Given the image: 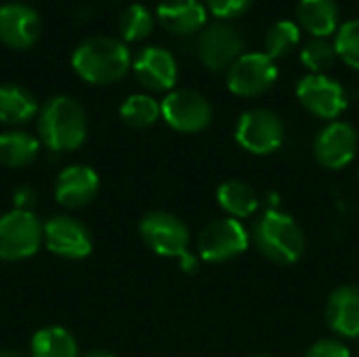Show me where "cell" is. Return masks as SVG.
<instances>
[{"mask_svg":"<svg viewBox=\"0 0 359 357\" xmlns=\"http://www.w3.org/2000/svg\"><path fill=\"white\" fill-rule=\"evenodd\" d=\"M42 244V223L32 210H11L0 215V261H23L38 252Z\"/></svg>","mask_w":359,"mask_h":357,"instance_id":"6","label":"cell"},{"mask_svg":"<svg viewBox=\"0 0 359 357\" xmlns=\"http://www.w3.org/2000/svg\"><path fill=\"white\" fill-rule=\"evenodd\" d=\"M334 46L339 57L359 72V19H349L337 29Z\"/></svg>","mask_w":359,"mask_h":357,"instance_id":"28","label":"cell"},{"mask_svg":"<svg viewBox=\"0 0 359 357\" xmlns=\"http://www.w3.org/2000/svg\"><path fill=\"white\" fill-rule=\"evenodd\" d=\"M164 122L179 133H202L212 122L210 101L191 88L170 90L160 103Z\"/></svg>","mask_w":359,"mask_h":357,"instance_id":"10","label":"cell"},{"mask_svg":"<svg viewBox=\"0 0 359 357\" xmlns=\"http://www.w3.org/2000/svg\"><path fill=\"white\" fill-rule=\"evenodd\" d=\"M143 242L160 257L181 259L183 267L191 271L194 259H189V229L172 213L151 210L141 219L139 225Z\"/></svg>","mask_w":359,"mask_h":357,"instance_id":"4","label":"cell"},{"mask_svg":"<svg viewBox=\"0 0 359 357\" xmlns=\"http://www.w3.org/2000/svg\"><path fill=\"white\" fill-rule=\"evenodd\" d=\"M156 15L166 32L191 36L206 27L208 8L202 0H160Z\"/></svg>","mask_w":359,"mask_h":357,"instance_id":"17","label":"cell"},{"mask_svg":"<svg viewBox=\"0 0 359 357\" xmlns=\"http://www.w3.org/2000/svg\"><path fill=\"white\" fill-rule=\"evenodd\" d=\"M248 357H271V356H265V353H259V356H248Z\"/></svg>","mask_w":359,"mask_h":357,"instance_id":"34","label":"cell"},{"mask_svg":"<svg viewBox=\"0 0 359 357\" xmlns=\"http://www.w3.org/2000/svg\"><path fill=\"white\" fill-rule=\"evenodd\" d=\"M38 101L25 86L2 84L0 86V122L2 124H25L38 114Z\"/></svg>","mask_w":359,"mask_h":357,"instance_id":"21","label":"cell"},{"mask_svg":"<svg viewBox=\"0 0 359 357\" xmlns=\"http://www.w3.org/2000/svg\"><path fill=\"white\" fill-rule=\"evenodd\" d=\"M301 42V25L290 21V19H282L276 21L267 34H265V55H269L273 61L288 57Z\"/></svg>","mask_w":359,"mask_h":357,"instance_id":"26","label":"cell"},{"mask_svg":"<svg viewBox=\"0 0 359 357\" xmlns=\"http://www.w3.org/2000/svg\"><path fill=\"white\" fill-rule=\"evenodd\" d=\"M326 322L341 339H359V286L345 284L332 290L326 303Z\"/></svg>","mask_w":359,"mask_h":357,"instance_id":"18","label":"cell"},{"mask_svg":"<svg viewBox=\"0 0 359 357\" xmlns=\"http://www.w3.org/2000/svg\"><path fill=\"white\" fill-rule=\"evenodd\" d=\"M297 19L299 25L313 38H328L341 27V11L337 0H299Z\"/></svg>","mask_w":359,"mask_h":357,"instance_id":"19","label":"cell"},{"mask_svg":"<svg viewBox=\"0 0 359 357\" xmlns=\"http://www.w3.org/2000/svg\"><path fill=\"white\" fill-rule=\"evenodd\" d=\"M156 25V17L154 13L145 6V4H128L120 17H118V32H120V40L124 42H141L145 40Z\"/></svg>","mask_w":359,"mask_h":357,"instance_id":"24","label":"cell"},{"mask_svg":"<svg viewBox=\"0 0 359 357\" xmlns=\"http://www.w3.org/2000/svg\"><path fill=\"white\" fill-rule=\"evenodd\" d=\"M204 4L215 17L229 21V19L242 17L252 6V0H204Z\"/></svg>","mask_w":359,"mask_h":357,"instance_id":"29","label":"cell"},{"mask_svg":"<svg viewBox=\"0 0 359 357\" xmlns=\"http://www.w3.org/2000/svg\"><path fill=\"white\" fill-rule=\"evenodd\" d=\"M196 50L206 69L225 72L244 55V36L225 21L210 23L200 32Z\"/></svg>","mask_w":359,"mask_h":357,"instance_id":"9","label":"cell"},{"mask_svg":"<svg viewBox=\"0 0 359 357\" xmlns=\"http://www.w3.org/2000/svg\"><path fill=\"white\" fill-rule=\"evenodd\" d=\"M42 32L40 15L23 4L8 2L0 6V42L15 50H25L36 44Z\"/></svg>","mask_w":359,"mask_h":357,"instance_id":"15","label":"cell"},{"mask_svg":"<svg viewBox=\"0 0 359 357\" xmlns=\"http://www.w3.org/2000/svg\"><path fill=\"white\" fill-rule=\"evenodd\" d=\"M120 118L124 120V124L133 128H147L156 124L158 118H162V109L151 95L137 93L124 99V103L120 105Z\"/></svg>","mask_w":359,"mask_h":357,"instance_id":"25","label":"cell"},{"mask_svg":"<svg viewBox=\"0 0 359 357\" xmlns=\"http://www.w3.org/2000/svg\"><path fill=\"white\" fill-rule=\"evenodd\" d=\"M133 72L151 93H170L179 78L175 55L162 46H145L133 59Z\"/></svg>","mask_w":359,"mask_h":357,"instance_id":"14","label":"cell"},{"mask_svg":"<svg viewBox=\"0 0 359 357\" xmlns=\"http://www.w3.org/2000/svg\"><path fill=\"white\" fill-rule=\"evenodd\" d=\"M250 242L255 248L278 265H292L305 255V231L294 221V217L269 208L252 225Z\"/></svg>","mask_w":359,"mask_h":357,"instance_id":"3","label":"cell"},{"mask_svg":"<svg viewBox=\"0 0 359 357\" xmlns=\"http://www.w3.org/2000/svg\"><path fill=\"white\" fill-rule=\"evenodd\" d=\"M337 59V46L328 38H311L301 50V61L309 69V74H326Z\"/></svg>","mask_w":359,"mask_h":357,"instance_id":"27","label":"cell"},{"mask_svg":"<svg viewBox=\"0 0 359 357\" xmlns=\"http://www.w3.org/2000/svg\"><path fill=\"white\" fill-rule=\"evenodd\" d=\"M84 357H116V356H111V353H107V351H90V353H86Z\"/></svg>","mask_w":359,"mask_h":357,"instance_id":"32","label":"cell"},{"mask_svg":"<svg viewBox=\"0 0 359 357\" xmlns=\"http://www.w3.org/2000/svg\"><path fill=\"white\" fill-rule=\"evenodd\" d=\"M74 72L90 84L120 82L133 67V55L124 40L114 36H90L72 53Z\"/></svg>","mask_w":359,"mask_h":357,"instance_id":"1","label":"cell"},{"mask_svg":"<svg viewBox=\"0 0 359 357\" xmlns=\"http://www.w3.org/2000/svg\"><path fill=\"white\" fill-rule=\"evenodd\" d=\"M358 145V130L349 122L334 120L318 133L313 141V156L324 168L341 170L355 160Z\"/></svg>","mask_w":359,"mask_h":357,"instance_id":"12","label":"cell"},{"mask_svg":"<svg viewBox=\"0 0 359 357\" xmlns=\"http://www.w3.org/2000/svg\"><path fill=\"white\" fill-rule=\"evenodd\" d=\"M250 246V231L244 227L242 221L223 217L208 223L202 234L198 236V255L206 263H225Z\"/></svg>","mask_w":359,"mask_h":357,"instance_id":"7","label":"cell"},{"mask_svg":"<svg viewBox=\"0 0 359 357\" xmlns=\"http://www.w3.org/2000/svg\"><path fill=\"white\" fill-rule=\"evenodd\" d=\"M44 246L63 259H84L93 252V236L86 225L72 217H53L42 225Z\"/></svg>","mask_w":359,"mask_h":357,"instance_id":"13","label":"cell"},{"mask_svg":"<svg viewBox=\"0 0 359 357\" xmlns=\"http://www.w3.org/2000/svg\"><path fill=\"white\" fill-rule=\"evenodd\" d=\"M305 357H351V351L339 339H320L305 351Z\"/></svg>","mask_w":359,"mask_h":357,"instance_id":"30","label":"cell"},{"mask_svg":"<svg viewBox=\"0 0 359 357\" xmlns=\"http://www.w3.org/2000/svg\"><path fill=\"white\" fill-rule=\"evenodd\" d=\"M278 80V65L265 53H244L227 69V88L244 99L265 95Z\"/></svg>","mask_w":359,"mask_h":357,"instance_id":"11","label":"cell"},{"mask_svg":"<svg viewBox=\"0 0 359 357\" xmlns=\"http://www.w3.org/2000/svg\"><path fill=\"white\" fill-rule=\"evenodd\" d=\"M299 103L322 120H337L349 105L345 86L326 74H307L297 84Z\"/></svg>","mask_w":359,"mask_h":357,"instance_id":"8","label":"cell"},{"mask_svg":"<svg viewBox=\"0 0 359 357\" xmlns=\"http://www.w3.org/2000/svg\"><path fill=\"white\" fill-rule=\"evenodd\" d=\"M36 202V191L27 185H21L15 189L13 194V204H15V210H32Z\"/></svg>","mask_w":359,"mask_h":357,"instance_id":"31","label":"cell"},{"mask_svg":"<svg viewBox=\"0 0 359 357\" xmlns=\"http://www.w3.org/2000/svg\"><path fill=\"white\" fill-rule=\"evenodd\" d=\"M99 194V175L86 164H72L63 168L55 183V198L61 206L82 208Z\"/></svg>","mask_w":359,"mask_h":357,"instance_id":"16","label":"cell"},{"mask_svg":"<svg viewBox=\"0 0 359 357\" xmlns=\"http://www.w3.org/2000/svg\"><path fill=\"white\" fill-rule=\"evenodd\" d=\"M32 357H78V343L65 328L46 326L32 339Z\"/></svg>","mask_w":359,"mask_h":357,"instance_id":"23","label":"cell"},{"mask_svg":"<svg viewBox=\"0 0 359 357\" xmlns=\"http://www.w3.org/2000/svg\"><path fill=\"white\" fill-rule=\"evenodd\" d=\"M0 357H21L19 353H13V351H0Z\"/></svg>","mask_w":359,"mask_h":357,"instance_id":"33","label":"cell"},{"mask_svg":"<svg viewBox=\"0 0 359 357\" xmlns=\"http://www.w3.org/2000/svg\"><path fill=\"white\" fill-rule=\"evenodd\" d=\"M286 139L284 120L265 107L248 109L236 124V141L242 149L255 156H269L282 147Z\"/></svg>","mask_w":359,"mask_h":357,"instance_id":"5","label":"cell"},{"mask_svg":"<svg viewBox=\"0 0 359 357\" xmlns=\"http://www.w3.org/2000/svg\"><path fill=\"white\" fill-rule=\"evenodd\" d=\"M40 154V139L25 130H6L0 135V162L11 168L32 164Z\"/></svg>","mask_w":359,"mask_h":357,"instance_id":"22","label":"cell"},{"mask_svg":"<svg viewBox=\"0 0 359 357\" xmlns=\"http://www.w3.org/2000/svg\"><path fill=\"white\" fill-rule=\"evenodd\" d=\"M217 202L219 206L231 217V219H248L259 210V194L255 191L252 185L240 179H231L219 185L217 189Z\"/></svg>","mask_w":359,"mask_h":357,"instance_id":"20","label":"cell"},{"mask_svg":"<svg viewBox=\"0 0 359 357\" xmlns=\"http://www.w3.org/2000/svg\"><path fill=\"white\" fill-rule=\"evenodd\" d=\"M86 112L67 95L48 99L38 112V137L50 151H74L86 139Z\"/></svg>","mask_w":359,"mask_h":357,"instance_id":"2","label":"cell"}]
</instances>
